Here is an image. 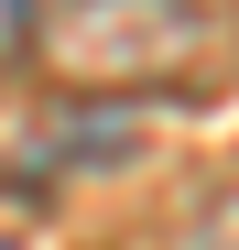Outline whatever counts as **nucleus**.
<instances>
[{"mask_svg": "<svg viewBox=\"0 0 239 250\" xmlns=\"http://www.w3.org/2000/svg\"><path fill=\"white\" fill-rule=\"evenodd\" d=\"M22 65L65 109L120 98H196L228 65V22L207 0H44L22 22Z\"/></svg>", "mask_w": 239, "mask_h": 250, "instance_id": "nucleus-1", "label": "nucleus"}, {"mask_svg": "<svg viewBox=\"0 0 239 250\" xmlns=\"http://www.w3.org/2000/svg\"><path fill=\"white\" fill-rule=\"evenodd\" d=\"M174 250H239V185H218L207 207H196V218H185V239Z\"/></svg>", "mask_w": 239, "mask_h": 250, "instance_id": "nucleus-2", "label": "nucleus"}]
</instances>
